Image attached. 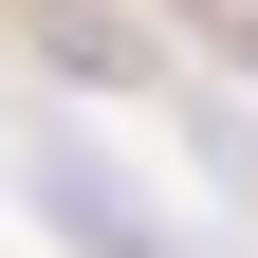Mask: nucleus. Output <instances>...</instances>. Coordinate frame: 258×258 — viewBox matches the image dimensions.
<instances>
[{
    "label": "nucleus",
    "instance_id": "f257e3e1",
    "mask_svg": "<svg viewBox=\"0 0 258 258\" xmlns=\"http://www.w3.org/2000/svg\"><path fill=\"white\" fill-rule=\"evenodd\" d=\"M19 203H37L74 258H203V221L129 166L111 129H74V111H37V129H19Z\"/></svg>",
    "mask_w": 258,
    "mask_h": 258
},
{
    "label": "nucleus",
    "instance_id": "f03ea898",
    "mask_svg": "<svg viewBox=\"0 0 258 258\" xmlns=\"http://www.w3.org/2000/svg\"><path fill=\"white\" fill-rule=\"evenodd\" d=\"M37 55L74 92H148V19H129V0H37Z\"/></svg>",
    "mask_w": 258,
    "mask_h": 258
},
{
    "label": "nucleus",
    "instance_id": "7ed1b4c3",
    "mask_svg": "<svg viewBox=\"0 0 258 258\" xmlns=\"http://www.w3.org/2000/svg\"><path fill=\"white\" fill-rule=\"evenodd\" d=\"M203 19H258V0H203Z\"/></svg>",
    "mask_w": 258,
    "mask_h": 258
}]
</instances>
